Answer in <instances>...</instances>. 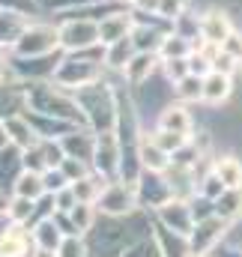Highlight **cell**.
<instances>
[{"instance_id":"6da1fadb","label":"cell","mask_w":242,"mask_h":257,"mask_svg":"<svg viewBox=\"0 0 242 257\" xmlns=\"http://www.w3.org/2000/svg\"><path fill=\"white\" fill-rule=\"evenodd\" d=\"M141 206L138 200V183H126V180H108V186L102 189L96 209L108 218H123L129 212H135Z\"/></svg>"},{"instance_id":"7a4b0ae2","label":"cell","mask_w":242,"mask_h":257,"mask_svg":"<svg viewBox=\"0 0 242 257\" xmlns=\"http://www.w3.org/2000/svg\"><path fill=\"white\" fill-rule=\"evenodd\" d=\"M227 227H230V221L221 218V215L200 218V221L194 224V230L188 233L191 254H209V251H215V248L227 239Z\"/></svg>"},{"instance_id":"3957f363","label":"cell","mask_w":242,"mask_h":257,"mask_svg":"<svg viewBox=\"0 0 242 257\" xmlns=\"http://www.w3.org/2000/svg\"><path fill=\"white\" fill-rule=\"evenodd\" d=\"M156 221H162L165 227H171V230H177V233H191L194 230V212H191V203L188 200H182V197H171L168 203H162L159 209H156Z\"/></svg>"},{"instance_id":"277c9868","label":"cell","mask_w":242,"mask_h":257,"mask_svg":"<svg viewBox=\"0 0 242 257\" xmlns=\"http://www.w3.org/2000/svg\"><path fill=\"white\" fill-rule=\"evenodd\" d=\"M57 42H60V33H54L51 27H42V24H36V27H27V30L21 33V39H18V51H21V54H30V57H36V54H45V51H51Z\"/></svg>"},{"instance_id":"5b68a950","label":"cell","mask_w":242,"mask_h":257,"mask_svg":"<svg viewBox=\"0 0 242 257\" xmlns=\"http://www.w3.org/2000/svg\"><path fill=\"white\" fill-rule=\"evenodd\" d=\"M197 30H200V39H203V42H209V45H224V39L233 33V24H230V18H227L221 9H209V12L200 18Z\"/></svg>"},{"instance_id":"8992f818","label":"cell","mask_w":242,"mask_h":257,"mask_svg":"<svg viewBox=\"0 0 242 257\" xmlns=\"http://www.w3.org/2000/svg\"><path fill=\"white\" fill-rule=\"evenodd\" d=\"M30 236H33L36 251H48V254H54V251L60 248V242L66 239V233L60 230V224L54 221V215H48V218L36 221V224L30 227Z\"/></svg>"},{"instance_id":"52a82bcc","label":"cell","mask_w":242,"mask_h":257,"mask_svg":"<svg viewBox=\"0 0 242 257\" xmlns=\"http://www.w3.org/2000/svg\"><path fill=\"white\" fill-rule=\"evenodd\" d=\"M60 42L66 48H72V51H75V48L84 51V48H90L93 42H99V24H90V21L75 24V21H69L60 30Z\"/></svg>"},{"instance_id":"ba28073f","label":"cell","mask_w":242,"mask_h":257,"mask_svg":"<svg viewBox=\"0 0 242 257\" xmlns=\"http://www.w3.org/2000/svg\"><path fill=\"white\" fill-rule=\"evenodd\" d=\"M3 132H6V141L15 147V150H30V147H36L42 138H39V132L33 128L30 120H24V117H9L6 123H3Z\"/></svg>"},{"instance_id":"9c48e42d","label":"cell","mask_w":242,"mask_h":257,"mask_svg":"<svg viewBox=\"0 0 242 257\" xmlns=\"http://www.w3.org/2000/svg\"><path fill=\"white\" fill-rule=\"evenodd\" d=\"M138 156H141L144 171H153V174H168V171H171V165H174V156H171V153H165L159 144H153V141H150V135L138 144Z\"/></svg>"},{"instance_id":"30bf717a","label":"cell","mask_w":242,"mask_h":257,"mask_svg":"<svg viewBox=\"0 0 242 257\" xmlns=\"http://www.w3.org/2000/svg\"><path fill=\"white\" fill-rule=\"evenodd\" d=\"M96 144L99 138H93L90 132H72V135H63L60 147L66 156H75V159H84L93 165V156H96Z\"/></svg>"},{"instance_id":"8fae6325","label":"cell","mask_w":242,"mask_h":257,"mask_svg":"<svg viewBox=\"0 0 242 257\" xmlns=\"http://www.w3.org/2000/svg\"><path fill=\"white\" fill-rule=\"evenodd\" d=\"M230 90H233V81H230V75H224V72H209V75H203V102L206 105H221L227 96H230Z\"/></svg>"},{"instance_id":"7c38bea8","label":"cell","mask_w":242,"mask_h":257,"mask_svg":"<svg viewBox=\"0 0 242 257\" xmlns=\"http://www.w3.org/2000/svg\"><path fill=\"white\" fill-rule=\"evenodd\" d=\"M6 212L15 224H27L33 227L36 221V212H39V200H30V197H21V194H12L6 200Z\"/></svg>"},{"instance_id":"4fadbf2b","label":"cell","mask_w":242,"mask_h":257,"mask_svg":"<svg viewBox=\"0 0 242 257\" xmlns=\"http://www.w3.org/2000/svg\"><path fill=\"white\" fill-rule=\"evenodd\" d=\"M12 194H21V197H30V200H42L48 189H45V180H42V174L39 171H21V177L15 180V186H12Z\"/></svg>"},{"instance_id":"5bb4252c","label":"cell","mask_w":242,"mask_h":257,"mask_svg":"<svg viewBox=\"0 0 242 257\" xmlns=\"http://www.w3.org/2000/svg\"><path fill=\"white\" fill-rule=\"evenodd\" d=\"M129 27H132V18H129V15H108V18L99 24V39H102L105 45H114V42H120V39H129V36H126Z\"/></svg>"},{"instance_id":"9a60e30c","label":"cell","mask_w":242,"mask_h":257,"mask_svg":"<svg viewBox=\"0 0 242 257\" xmlns=\"http://www.w3.org/2000/svg\"><path fill=\"white\" fill-rule=\"evenodd\" d=\"M159 128L188 135V132H191V114H188L182 105H168V108L159 114Z\"/></svg>"},{"instance_id":"2e32d148","label":"cell","mask_w":242,"mask_h":257,"mask_svg":"<svg viewBox=\"0 0 242 257\" xmlns=\"http://www.w3.org/2000/svg\"><path fill=\"white\" fill-rule=\"evenodd\" d=\"M212 171L221 177V183L227 189H242V162L236 156H221L212 162Z\"/></svg>"},{"instance_id":"e0dca14e","label":"cell","mask_w":242,"mask_h":257,"mask_svg":"<svg viewBox=\"0 0 242 257\" xmlns=\"http://www.w3.org/2000/svg\"><path fill=\"white\" fill-rule=\"evenodd\" d=\"M96 215H99L96 203H78L75 209H69V218H72L78 236H87V233L96 227Z\"/></svg>"},{"instance_id":"ac0fdd59","label":"cell","mask_w":242,"mask_h":257,"mask_svg":"<svg viewBox=\"0 0 242 257\" xmlns=\"http://www.w3.org/2000/svg\"><path fill=\"white\" fill-rule=\"evenodd\" d=\"M215 215L236 221L242 215V189H224V194L215 200Z\"/></svg>"},{"instance_id":"d6986e66","label":"cell","mask_w":242,"mask_h":257,"mask_svg":"<svg viewBox=\"0 0 242 257\" xmlns=\"http://www.w3.org/2000/svg\"><path fill=\"white\" fill-rule=\"evenodd\" d=\"M150 141L153 144H159L165 153H171V156H177L180 150L188 147V135H180V132H168V128H156L153 135H150Z\"/></svg>"},{"instance_id":"ffe728a7","label":"cell","mask_w":242,"mask_h":257,"mask_svg":"<svg viewBox=\"0 0 242 257\" xmlns=\"http://www.w3.org/2000/svg\"><path fill=\"white\" fill-rule=\"evenodd\" d=\"M153 54L150 51H138L135 57H132V63L126 66L123 72H126V78L132 81V84H141L144 78H150V72H153Z\"/></svg>"},{"instance_id":"44dd1931","label":"cell","mask_w":242,"mask_h":257,"mask_svg":"<svg viewBox=\"0 0 242 257\" xmlns=\"http://www.w3.org/2000/svg\"><path fill=\"white\" fill-rule=\"evenodd\" d=\"M177 96L182 102H203V75H185L177 81Z\"/></svg>"},{"instance_id":"7402d4cb","label":"cell","mask_w":242,"mask_h":257,"mask_svg":"<svg viewBox=\"0 0 242 257\" xmlns=\"http://www.w3.org/2000/svg\"><path fill=\"white\" fill-rule=\"evenodd\" d=\"M194 51V45L185 39V36H165L162 42H159V54L165 57V60H174V57H188Z\"/></svg>"},{"instance_id":"603a6c76","label":"cell","mask_w":242,"mask_h":257,"mask_svg":"<svg viewBox=\"0 0 242 257\" xmlns=\"http://www.w3.org/2000/svg\"><path fill=\"white\" fill-rule=\"evenodd\" d=\"M120 257H165V251L156 242V236H150V239H138V242L126 245L120 251Z\"/></svg>"},{"instance_id":"cb8c5ba5","label":"cell","mask_w":242,"mask_h":257,"mask_svg":"<svg viewBox=\"0 0 242 257\" xmlns=\"http://www.w3.org/2000/svg\"><path fill=\"white\" fill-rule=\"evenodd\" d=\"M60 171H63V177H66L69 183H78V180H84V177L90 174V162L75 159V156H66V159L60 162Z\"/></svg>"},{"instance_id":"d4e9b609","label":"cell","mask_w":242,"mask_h":257,"mask_svg":"<svg viewBox=\"0 0 242 257\" xmlns=\"http://www.w3.org/2000/svg\"><path fill=\"white\" fill-rule=\"evenodd\" d=\"M54 257H90V245L84 236H66L60 248L54 251Z\"/></svg>"},{"instance_id":"484cf974","label":"cell","mask_w":242,"mask_h":257,"mask_svg":"<svg viewBox=\"0 0 242 257\" xmlns=\"http://www.w3.org/2000/svg\"><path fill=\"white\" fill-rule=\"evenodd\" d=\"M182 9H185V0H162V3H159V15L168 18V21L182 18Z\"/></svg>"},{"instance_id":"4316f807","label":"cell","mask_w":242,"mask_h":257,"mask_svg":"<svg viewBox=\"0 0 242 257\" xmlns=\"http://www.w3.org/2000/svg\"><path fill=\"white\" fill-rule=\"evenodd\" d=\"M221 51H227L230 57H236L242 63V36L239 33H230L227 39H224V45H221Z\"/></svg>"},{"instance_id":"83f0119b","label":"cell","mask_w":242,"mask_h":257,"mask_svg":"<svg viewBox=\"0 0 242 257\" xmlns=\"http://www.w3.org/2000/svg\"><path fill=\"white\" fill-rule=\"evenodd\" d=\"M159 3L162 0H135V6L144 9V12H159Z\"/></svg>"},{"instance_id":"f1b7e54d","label":"cell","mask_w":242,"mask_h":257,"mask_svg":"<svg viewBox=\"0 0 242 257\" xmlns=\"http://www.w3.org/2000/svg\"><path fill=\"white\" fill-rule=\"evenodd\" d=\"M33 257H54V254H48V251H36Z\"/></svg>"},{"instance_id":"f546056e","label":"cell","mask_w":242,"mask_h":257,"mask_svg":"<svg viewBox=\"0 0 242 257\" xmlns=\"http://www.w3.org/2000/svg\"><path fill=\"white\" fill-rule=\"evenodd\" d=\"M191 257H218V254H212V251H209V254H191Z\"/></svg>"},{"instance_id":"4dcf8cb0","label":"cell","mask_w":242,"mask_h":257,"mask_svg":"<svg viewBox=\"0 0 242 257\" xmlns=\"http://www.w3.org/2000/svg\"><path fill=\"white\" fill-rule=\"evenodd\" d=\"M236 248H239V251H242V239H239V245H236Z\"/></svg>"},{"instance_id":"1f68e13d","label":"cell","mask_w":242,"mask_h":257,"mask_svg":"<svg viewBox=\"0 0 242 257\" xmlns=\"http://www.w3.org/2000/svg\"><path fill=\"white\" fill-rule=\"evenodd\" d=\"M123 3H135V0H123Z\"/></svg>"}]
</instances>
